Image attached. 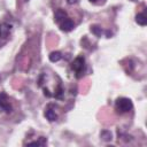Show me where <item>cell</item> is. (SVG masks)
Masks as SVG:
<instances>
[{"mask_svg": "<svg viewBox=\"0 0 147 147\" xmlns=\"http://www.w3.org/2000/svg\"><path fill=\"white\" fill-rule=\"evenodd\" d=\"M9 31H10V25L5 24V23H0V37L6 38L9 34Z\"/></svg>", "mask_w": 147, "mask_h": 147, "instance_id": "cell-6", "label": "cell"}, {"mask_svg": "<svg viewBox=\"0 0 147 147\" xmlns=\"http://www.w3.org/2000/svg\"><path fill=\"white\" fill-rule=\"evenodd\" d=\"M67 2H68L69 5H74V3L77 2V0H67Z\"/></svg>", "mask_w": 147, "mask_h": 147, "instance_id": "cell-12", "label": "cell"}, {"mask_svg": "<svg viewBox=\"0 0 147 147\" xmlns=\"http://www.w3.org/2000/svg\"><path fill=\"white\" fill-rule=\"evenodd\" d=\"M132 1H136V0H132Z\"/></svg>", "mask_w": 147, "mask_h": 147, "instance_id": "cell-14", "label": "cell"}, {"mask_svg": "<svg viewBox=\"0 0 147 147\" xmlns=\"http://www.w3.org/2000/svg\"><path fill=\"white\" fill-rule=\"evenodd\" d=\"M67 17V13L63 10V9H56V11H55V14H54V18H55V21L57 22V23H60L62 20H64Z\"/></svg>", "mask_w": 147, "mask_h": 147, "instance_id": "cell-5", "label": "cell"}, {"mask_svg": "<svg viewBox=\"0 0 147 147\" xmlns=\"http://www.w3.org/2000/svg\"><path fill=\"white\" fill-rule=\"evenodd\" d=\"M61 57H62V55H61L60 52H52V53L49 54V60H51L52 62H57V61L61 60Z\"/></svg>", "mask_w": 147, "mask_h": 147, "instance_id": "cell-9", "label": "cell"}, {"mask_svg": "<svg viewBox=\"0 0 147 147\" xmlns=\"http://www.w3.org/2000/svg\"><path fill=\"white\" fill-rule=\"evenodd\" d=\"M28 145H37V146H44V145H46V138H44V137H41L39 140H36V141H30V142H28Z\"/></svg>", "mask_w": 147, "mask_h": 147, "instance_id": "cell-10", "label": "cell"}, {"mask_svg": "<svg viewBox=\"0 0 147 147\" xmlns=\"http://www.w3.org/2000/svg\"><path fill=\"white\" fill-rule=\"evenodd\" d=\"M91 2H93V3H96V2H99V1H101V0H90Z\"/></svg>", "mask_w": 147, "mask_h": 147, "instance_id": "cell-13", "label": "cell"}, {"mask_svg": "<svg viewBox=\"0 0 147 147\" xmlns=\"http://www.w3.org/2000/svg\"><path fill=\"white\" fill-rule=\"evenodd\" d=\"M59 24H60L61 30L64 31V32H69V31H71V30L74 29V22H72L71 18H69L68 16H67L64 20H62Z\"/></svg>", "mask_w": 147, "mask_h": 147, "instance_id": "cell-3", "label": "cell"}, {"mask_svg": "<svg viewBox=\"0 0 147 147\" xmlns=\"http://www.w3.org/2000/svg\"><path fill=\"white\" fill-rule=\"evenodd\" d=\"M136 22L138 23V24H140V25H146V23H147V20H146V15H145V13H140V14H138L137 16H136Z\"/></svg>", "mask_w": 147, "mask_h": 147, "instance_id": "cell-7", "label": "cell"}, {"mask_svg": "<svg viewBox=\"0 0 147 147\" xmlns=\"http://www.w3.org/2000/svg\"><path fill=\"white\" fill-rule=\"evenodd\" d=\"M45 117H46L48 121L53 122V121L56 119V114L54 113V110H52V109H47V110L45 111Z\"/></svg>", "mask_w": 147, "mask_h": 147, "instance_id": "cell-8", "label": "cell"}, {"mask_svg": "<svg viewBox=\"0 0 147 147\" xmlns=\"http://www.w3.org/2000/svg\"><path fill=\"white\" fill-rule=\"evenodd\" d=\"M71 69L75 74L76 78H82L83 77V75L85 74V70H86L85 59H84L83 55H79L74 60V62L71 63Z\"/></svg>", "mask_w": 147, "mask_h": 147, "instance_id": "cell-1", "label": "cell"}, {"mask_svg": "<svg viewBox=\"0 0 147 147\" xmlns=\"http://www.w3.org/2000/svg\"><path fill=\"white\" fill-rule=\"evenodd\" d=\"M115 108L119 114H124V113H129L132 108V101L127 98H118L115 102Z\"/></svg>", "mask_w": 147, "mask_h": 147, "instance_id": "cell-2", "label": "cell"}, {"mask_svg": "<svg viewBox=\"0 0 147 147\" xmlns=\"http://www.w3.org/2000/svg\"><path fill=\"white\" fill-rule=\"evenodd\" d=\"M0 111H6V113H10L11 111V107L9 101L7 100L5 94L0 95Z\"/></svg>", "mask_w": 147, "mask_h": 147, "instance_id": "cell-4", "label": "cell"}, {"mask_svg": "<svg viewBox=\"0 0 147 147\" xmlns=\"http://www.w3.org/2000/svg\"><path fill=\"white\" fill-rule=\"evenodd\" d=\"M91 31H92L95 36H98V37H100V36H101V33H102L101 28H99V26H96V25H93V26L91 28Z\"/></svg>", "mask_w": 147, "mask_h": 147, "instance_id": "cell-11", "label": "cell"}]
</instances>
